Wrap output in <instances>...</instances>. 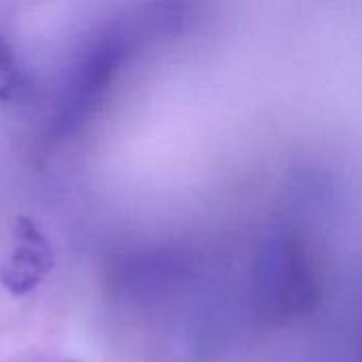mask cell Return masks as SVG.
<instances>
[{
    "mask_svg": "<svg viewBox=\"0 0 362 362\" xmlns=\"http://www.w3.org/2000/svg\"><path fill=\"white\" fill-rule=\"evenodd\" d=\"M121 45L115 36H102L95 42H89L76 62L70 66L66 83L62 87L53 127L57 134H64L76 127L95 106L104 87L110 83L115 66L119 62Z\"/></svg>",
    "mask_w": 362,
    "mask_h": 362,
    "instance_id": "1",
    "label": "cell"
},
{
    "mask_svg": "<svg viewBox=\"0 0 362 362\" xmlns=\"http://www.w3.org/2000/svg\"><path fill=\"white\" fill-rule=\"evenodd\" d=\"M53 246L36 221L19 216L13 225L11 246L0 263V284L13 297L36 291L53 269Z\"/></svg>",
    "mask_w": 362,
    "mask_h": 362,
    "instance_id": "2",
    "label": "cell"
},
{
    "mask_svg": "<svg viewBox=\"0 0 362 362\" xmlns=\"http://www.w3.org/2000/svg\"><path fill=\"white\" fill-rule=\"evenodd\" d=\"M23 87V74L17 55L0 30V100L13 98Z\"/></svg>",
    "mask_w": 362,
    "mask_h": 362,
    "instance_id": "3",
    "label": "cell"
}]
</instances>
